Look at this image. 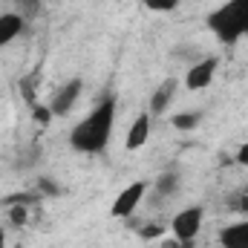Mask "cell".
Returning a JSON list of instances; mask_svg holds the SVG:
<instances>
[{
  "label": "cell",
  "instance_id": "obj_3",
  "mask_svg": "<svg viewBox=\"0 0 248 248\" xmlns=\"http://www.w3.org/2000/svg\"><path fill=\"white\" fill-rule=\"evenodd\" d=\"M202 222H205V211H202L199 205H190V208H182L179 214H173L168 231H170V237H176V240L193 243V240L199 237V231H202Z\"/></svg>",
  "mask_w": 248,
  "mask_h": 248
},
{
  "label": "cell",
  "instance_id": "obj_16",
  "mask_svg": "<svg viewBox=\"0 0 248 248\" xmlns=\"http://www.w3.org/2000/svg\"><path fill=\"white\" fill-rule=\"evenodd\" d=\"M165 234V225H144L141 228V240H156Z\"/></svg>",
  "mask_w": 248,
  "mask_h": 248
},
{
  "label": "cell",
  "instance_id": "obj_5",
  "mask_svg": "<svg viewBox=\"0 0 248 248\" xmlns=\"http://www.w3.org/2000/svg\"><path fill=\"white\" fill-rule=\"evenodd\" d=\"M81 93H84V81H81V78H72V81H66L63 87H58V90H55V95H52V101H49L52 116H55V119L69 116V113H72V107L78 104Z\"/></svg>",
  "mask_w": 248,
  "mask_h": 248
},
{
  "label": "cell",
  "instance_id": "obj_11",
  "mask_svg": "<svg viewBox=\"0 0 248 248\" xmlns=\"http://www.w3.org/2000/svg\"><path fill=\"white\" fill-rule=\"evenodd\" d=\"M199 122H202V113H193V110L170 116V124H173L176 130H182V133H187V130H196V127H199Z\"/></svg>",
  "mask_w": 248,
  "mask_h": 248
},
{
  "label": "cell",
  "instance_id": "obj_20",
  "mask_svg": "<svg viewBox=\"0 0 248 248\" xmlns=\"http://www.w3.org/2000/svg\"><path fill=\"white\" fill-rule=\"evenodd\" d=\"M15 3H23V0H15Z\"/></svg>",
  "mask_w": 248,
  "mask_h": 248
},
{
  "label": "cell",
  "instance_id": "obj_8",
  "mask_svg": "<svg viewBox=\"0 0 248 248\" xmlns=\"http://www.w3.org/2000/svg\"><path fill=\"white\" fill-rule=\"evenodd\" d=\"M219 246L222 248H248V219L225 225L219 231Z\"/></svg>",
  "mask_w": 248,
  "mask_h": 248
},
{
  "label": "cell",
  "instance_id": "obj_10",
  "mask_svg": "<svg viewBox=\"0 0 248 248\" xmlns=\"http://www.w3.org/2000/svg\"><path fill=\"white\" fill-rule=\"evenodd\" d=\"M20 32H23V17L17 12H3L0 15V46H9Z\"/></svg>",
  "mask_w": 248,
  "mask_h": 248
},
{
  "label": "cell",
  "instance_id": "obj_2",
  "mask_svg": "<svg viewBox=\"0 0 248 248\" xmlns=\"http://www.w3.org/2000/svg\"><path fill=\"white\" fill-rule=\"evenodd\" d=\"M208 29L222 44H237L248 35V0H228L208 15Z\"/></svg>",
  "mask_w": 248,
  "mask_h": 248
},
{
  "label": "cell",
  "instance_id": "obj_15",
  "mask_svg": "<svg viewBox=\"0 0 248 248\" xmlns=\"http://www.w3.org/2000/svg\"><path fill=\"white\" fill-rule=\"evenodd\" d=\"M32 116H35V122H38V124H49L52 119H55V116H52V110H49V104H46V107L35 104V107H32Z\"/></svg>",
  "mask_w": 248,
  "mask_h": 248
},
{
  "label": "cell",
  "instance_id": "obj_6",
  "mask_svg": "<svg viewBox=\"0 0 248 248\" xmlns=\"http://www.w3.org/2000/svg\"><path fill=\"white\" fill-rule=\"evenodd\" d=\"M217 69H219V61L214 58V55H208V58H199V61L190 63V69L185 72V87L187 90H205V87H211V81L217 78Z\"/></svg>",
  "mask_w": 248,
  "mask_h": 248
},
{
  "label": "cell",
  "instance_id": "obj_4",
  "mask_svg": "<svg viewBox=\"0 0 248 248\" xmlns=\"http://www.w3.org/2000/svg\"><path fill=\"white\" fill-rule=\"evenodd\" d=\"M144 193H147V182H130L127 187L119 190V196H116V202H113L110 214H113L116 219H127V217H133V214H136V208L141 205Z\"/></svg>",
  "mask_w": 248,
  "mask_h": 248
},
{
  "label": "cell",
  "instance_id": "obj_18",
  "mask_svg": "<svg viewBox=\"0 0 248 248\" xmlns=\"http://www.w3.org/2000/svg\"><path fill=\"white\" fill-rule=\"evenodd\" d=\"M237 165L248 168V141L246 144H240V150H237Z\"/></svg>",
  "mask_w": 248,
  "mask_h": 248
},
{
  "label": "cell",
  "instance_id": "obj_9",
  "mask_svg": "<svg viewBox=\"0 0 248 248\" xmlns=\"http://www.w3.org/2000/svg\"><path fill=\"white\" fill-rule=\"evenodd\" d=\"M176 78H168V81H162L159 84V90L150 95V116H162L168 107H170V101H173V95H176Z\"/></svg>",
  "mask_w": 248,
  "mask_h": 248
},
{
  "label": "cell",
  "instance_id": "obj_7",
  "mask_svg": "<svg viewBox=\"0 0 248 248\" xmlns=\"http://www.w3.org/2000/svg\"><path fill=\"white\" fill-rule=\"evenodd\" d=\"M147 139H150V113H141V116H136V122L130 124L124 144H127V150H141L147 144Z\"/></svg>",
  "mask_w": 248,
  "mask_h": 248
},
{
  "label": "cell",
  "instance_id": "obj_12",
  "mask_svg": "<svg viewBox=\"0 0 248 248\" xmlns=\"http://www.w3.org/2000/svg\"><path fill=\"white\" fill-rule=\"evenodd\" d=\"M176 187H179V173H176V170H165L162 179H159V185H156V193H162V196H173Z\"/></svg>",
  "mask_w": 248,
  "mask_h": 248
},
{
  "label": "cell",
  "instance_id": "obj_1",
  "mask_svg": "<svg viewBox=\"0 0 248 248\" xmlns=\"http://www.w3.org/2000/svg\"><path fill=\"white\" fill-rule=\"evenodd\" d=\"M113 124H116V98L107 95V98H101L81 122L72 127L69 144L78 153H101L110 144Z\"/></svg>",
  "mask_w": 248,
  "mask_h": 248
},
{
  "label": "cell",
  "instance_id": "obj_19",
  "mask_svg": "<svg viewBox=\"0 0 248 248\" xmlns=\"http://www.w3.org/2000/svg\"><path fill=\"white\" fill-rule=\"evenodd\" d=\"M0 248H6V231L0 228Z\"/></svg>",
  "mask_w": 248,
  "mask_h": 248
},
{
  "label": "cell",
  "instance_id": "obj_17",
  "mask_svg": "<svg viewBox=\"0 0 248 248\" xmlns=\"http://www.w3.org/2000/svg\"><path fill=\"white\" fill-rule=\"evenodd\" d=\"M162 248H193V243H185V240H176V237H170V240H165Z\"/></svg>",
  "mask_w": 248,
  "mask_h": 248
},
{
  "label": "cell",
  "instance_id": "obj_13",
  "mask_svg": "<svg viewBox=\"0 0 248 248\" xmlns=\"http://www.w3.org/2000/svg\"><path fill=\"white\" fill-rule=\"evenodd\" d=\"M6 205H9V222H12V225H26L29 208H26L23 202H6Z\"/></svg>",
  "mask_w": 248,
  "mask_h": 248
},
{
  "label": "cell",
  "instance_id": "obj_14",
  "mask_svg": "<svg viewBox=\"0 0 248 248\" xmlns=\"http://www.w3.org/2000/svg\"><path fill=\"white\" fill-rule=\"evenodd\" d=\"M141 6L150 12H173L179 6V0H141Z\"/></svg>",
  "mask_w": 248,
  "mask_h": 248
}]
</instances>
